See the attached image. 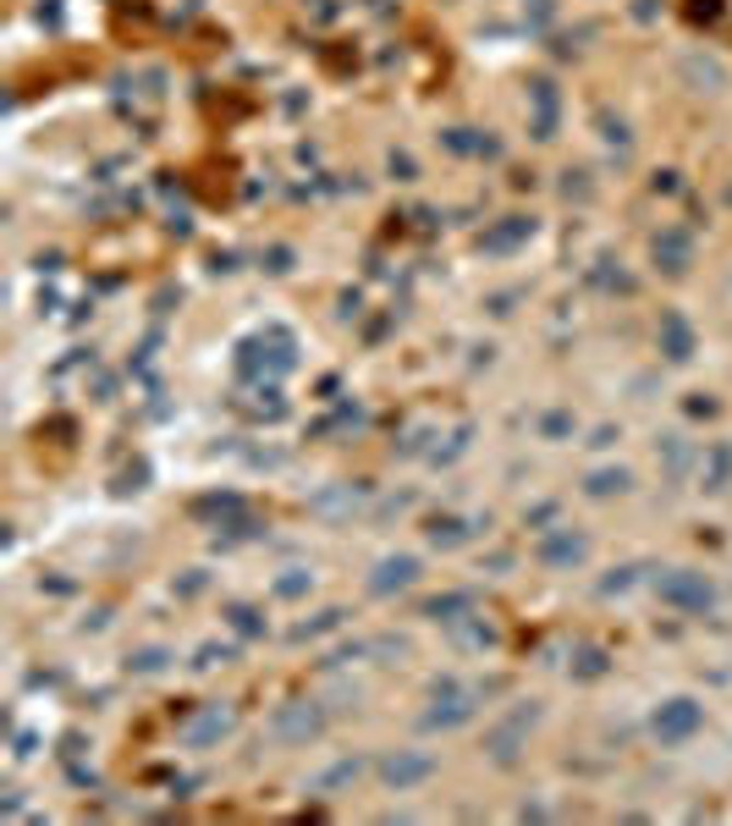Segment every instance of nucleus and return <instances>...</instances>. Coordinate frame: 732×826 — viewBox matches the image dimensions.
I'll return each instance as SVG.
<instances>
[]
</instances>
